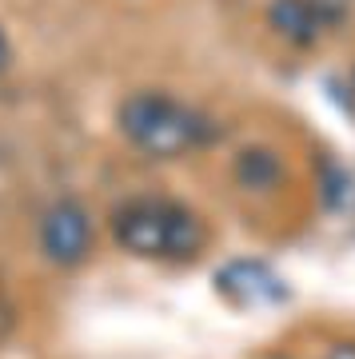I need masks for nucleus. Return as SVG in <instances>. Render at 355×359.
Here are the masks:
<instances>
[{
  "label": "nucleus",
  "instance_id": "nucleus-1",
  "mask_svg": "<svg viewBox=\"0 0 355 359\" xmlns=\"http://www.w3.org/2000/svg\"><path fill=\"white\" fill-rule=\"evenodd\" d=\"M116 244L140 259H196L208 244V228L188 204L164 196H136L112 212Z\"/></svg>",
  "mask_w": 355,
  "mask_h": 359
},
{
  "label": "nucleus",
  "instance_id": "nucleus-2",
  "mask_svg": "<svg viewBox=\"0 0 355 359\" xmlns=\"http://www.w3.org/2000/svg\"><path fill=\"white\" fill-rule=\"evenodd\" d=\"M116 128L148 160H180L212 140L208 116L160 88L132 92L116 108Z\"/></svg>",
  "mask_w": 355,
  "mask_h": 359
},
{
  "label": "nucleus",
  "instance_id": "nucleus-3",
  "mask_svg": "<svg viewBox=\"0 0 355 359\" xmlns=\"http://www.w3.org/2000/svg\"><path fill=\"white\" fill-rule=\"evenodd\" d=\"M40 252L56 268H80L92 252V216L80 200H56L40 216Z\"/></svg>",
  "mask_w": 355,
  "mask_h": 359
},
{
  "label": "nucleus",
  "instance_id": "nucleus-4",
  "mask_svg": "<svg viewBox=\"0 0 355 359\" xmlns=\"http://www.w3.org/2000/svg\"><path fill=\"white\" fill-rule=\"evenodd\" d=\"M216 287L236 308H267V304H279L288 295L283 280L260 259H232L228 268H220Z\"/></svg>",
  "mask_w": 355,
  "mask_h": 359
},
{
  "label": "nucleus",
  "instance_id": "nucleus-5",
  "mask_svg": "<svg viewBox=\"0 0 355 359\" xmlns=\"http://www.w3.org/2000/svg\"><path fill=\"white\" fill-rule=\"evenodd\" d=\"M267 25H272V32L279 40H288L295 48H312L328 32L316 0H272L267 4Z\"/></svg>",
  "mask_w": 355,
  "mask_h": 359
},
{
  "label": "nucleus",
  "instance_id": "nucleus-6",
  "mask_svg": "<svg viewBox=\"0 0 355 359\" xmlns=\"http://www.w3.org/2000/svg\"><path fill=\"white\" fill-rule=\"evenodd\" d=\"M279 176H283V168H279L276 152H267V148H248V152H240V160H236V180H240L243 188H252V192L276 188Z\"/></svg>",
  "mask_w": 355,
  "mask_h": 359
},
{
  "label": "nucleus",
  "instance_id": "nucleus-7",
  "mask_svg": "<svg viewBox=\"0 0 355 359\" xmlns=\"http://www.w3.org/2000/svg\"><path fill=\"white\" fill-rule=\"evenodd\" d=\"M13 68V44H8V36H4V28H0V76Z\"/></svg>",
  "mask_w": 355,
  "mask_h": 359
},
{
  "label": "nucleus",
  "instance_id": "nucleus-8",
  "mask_svg": "<svg viewBox=\"0 0 355 359\" xmlns=\"http://www.w3.org/2000/svg\"><path fill=\"white\" fill-rule=\"evenodd\" d=\"M323 359H355V344H335Z\"/></svg>",
  "mask_w": 355,
  "mask_h": 359
},
{
  "label": "nucleus",
  "instance_id": "nucleus-9",
  "mask_svg": "<svg viewBox=\"0 0 355 359\" xmlns=\"http://www.w3.org/2000/svg\"><path fill=\"white\" fill-rule=\"evenodd\" d=\"M264 359H292V355H276V351H272V355H264Z\"/></svg>",
  "mask_w": 355,
  "mask_h": 359
}]
</instances>
